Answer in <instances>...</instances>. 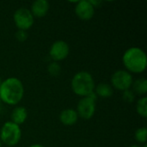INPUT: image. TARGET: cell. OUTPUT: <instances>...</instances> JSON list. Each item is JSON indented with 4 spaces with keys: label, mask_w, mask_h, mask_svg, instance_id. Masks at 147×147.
Segmentation results:
<instances>
[{
    "label": "cell",
    "mask_w": 147,
    "mask_h": 147,
    "mask_svg": "<svg viewBox=\"0 0 147 147\" xmlns=\"http://www.w3.org/2000/svg\"><path fill=\"white\" fill-rule=\"evenodd\" d=\"M128 147H141V146H136V145H133V146H128Z\"/></svg>",
    "instance_id": "obj_21"
},
{
    "label": "cell",
    "mask_w": 147,
    "mask_h": 147,
    "mask_svg": "<svg viewBox=\"0 0 147 147\" xmlns=\"http://www.w3.org/2000/svg\"><path fill=\"white\" fill-rule=\"evenodd\" d=\"M24 96V86L16 78H9L2 81L0 86V100L8 105H16Z\"/></svg>",
    "instance_id": "obj_1"
},
{
    "label": "cell",
    "mask_w": 147,
    "mask_h": 147,
    "mask_svg": "<svg viewBox=\"0 0 147 147\" xmlns=\"http://www.w3.org/2000/svg\"><path fill=\"white\" fill-rule=\"evenodd\" d=\"M134 136H135V140L138 143L145 144L147 140V128L145 127L138 128L135 132Z\"/></svg>",
    "instance_id": "obj_16"
},
{
    "label": "cell",
    "mask_w": 147,
    "mask_h": 147,
    "mask_svg": "<svg viewBox=\"0 0 147 147\" xmlns=\"http://www.w3.org/2000/svg\"><path fill=\"white\" fill-rule=\"evenodd\" d=\"M28 118V111L24 107H16L13 109L11 113V122L21 126L22 125Z\"/></svg>",
    "instance_id": "obj_12"
},
{
    "label": "cell",
    "mask_w": 147,
    "mask_h": 147,
    "mask_svg": "<svg viewBox=\"0 0 147 147\" xmlns=\"http://www.w3.org/2000/svg\"><path fill=\"white\" fill-rule=\"evenodd\" d=\"M29 147H44L43 146H41V145H40V144H33V145H31Z\"/></svg>",
    "instance_id": "obj_20"
},
{
    "label": "cell",
    "mask_w": 147,
    "mask_h": 147,
    "mask_svg": "<svg viewBox=\"0 0 147 147\" xmlns=\"http://www.w3.org/2000/svg\"><path fill=\"white\" fill-rule=\"evenodd\" d=\"M16 38L18 41L20 42H24L27 38H28V34L27 31L24 30H17V32L16 33Z\"/></svg>",
    "instance_id": "obj_19"
},
{
    "label": "cell",
    "mask_w": 147,
    "mask_h": 147,
    "mask_svg": "<svg viewBox=\"0 0 147 147\" xmlns=\"http://www.w3.org/2000/svg\"><path fill=\"white\" fill-rule=\"evenodd\" d=\"M111 86L113 89H115L120 91H125L130 90L133 83L134 78L130 72L126 70H119L116 71L111 77L110 79Z\"/></svg>",
    "instance_id": "obj_6"
},
{
    "label": "cell",
    "mask_w": 147,
    "mask_h": 147,
    "mask_svg": "<svg viewBox=\"0 0 147 147\" xmlns=\"http://www.w3.org/2000/svg\"><path fill=\"white\" fill-rule=\"evenodd\" d=\"M1 84H2V79L0 78V86H1Z\"/></svg>",
    "instance_id": "obj_22"
},
{
    "label": "cell",
    "mask_w": 147,
    "mask_h": 147,
    "mask_svg": "<svg viewBox=\"0 0 147 147\" xmlns=\"http://www.w3.org/2000/svg\"><path fill=\"white\" fill-rule=\"evenodd\" d=\"M13 20L18 30L27 31L32 28L34 22V17L33 16L30 9L22 7L15 11Z\"/></svg>",
    "instance_id": "obj_7"
},
{
    "label": "cell",
    "mask_w": 147,
    "mask_h": 147,
    "mask_svg": "<svg viewBox=\"0 0 147 147\" xmlns=\"http://www.w3.org/2000/svg\"><path fill=\"white\" fill-rule=\"evenodd\" d=\"M0 102H1V100H0Z\"/></svg>",
    "instance_id": "obj_24"
},
{
    "label": "cell",
    "mask_w": 147,
    "mask_h": 147,
    "mask_svg": "<svg viewBox=\"0 0 147 147\" xmlns=\"http://www.w3.org/2000/svg\"><path fill=\"white\" fill-rule=\"evenodd\" d=\"M136 111L138 115L143 118L147 117V97L143 96L137 102L136 104Z\"/></svg>",
    "instance_id": "obj_15"
},
{
    "label": "cell",
    "mask_w": 147,
    "mask_h": 147,
    "mask_svg": "<svg viewBox=\"0 0 147 147\" xmlns=\"http://www.w3.org/2000/svg\"><path fill=\"white\" fill-rule=\"evenodd\" d=\"M122 99L127 103H133V102L135 99V94L131 90H125L123 91V94H122Z\"/></svg>",
    "instance_id": "obj_18"
},
{
    "label": "cell",
    "mask_w": 147,
    "mask_h": 147,
    "mask_svg": "<svg viewBox=\"0 0 147 147\" xmlns=\"http://www.w3.org/2000/svg\"><path fill=\"white\" fill-rule=\"evenodd\" d=\"M71 87L74 94L78 96L85 97L95 90V81L92 75L88 71L77 72L71 82Z\"/></svg>",
    "instance_id": "obj_3"
},
{
    "label": "cell",
    "mask_w": 147,
    "mask_h": 147,
    "mask_svg": "<svg viewBox=\"0 0 147 147\" xmlns=\"http://www.w3.org/2000/svg\"><path fill=\"white\" fill-rule=\"evenodd\" d=\"M96 95L95 92L91 93L88 96L82 97V99L78 102L77 106V113L78 117L84 120H90L95 113H96Z\"/></svg>",
    "instance_id": "obj_5"
},
{
    "label": "cell",
    "mask_w": 147,
    "mask_h": 147,
    "mask_svg": "<svg viewBox=\"0 0 147 147\" xmlns=\"http://www.w3.org/2000/svg\"><path fill=\"white\" fill-rule=\"evenodd\" d=\"M78 120V115L73 109H66L61 111L59 121L65 126H73Z\"/></svg>",
    "instance_id": "obj_11"
},
{
    "label": "cell",
    "mask_w": 147,
    "mask_h": 147,
    "mask_svg": "<svg viewBox=\"0 0 147 147\" xmlns=\"http://www.w3.org/2000/svg\"><path fill=\"white\" fill-rule=\"evenodd\" d=\"M70 53V47L65 40H56L53 43L49 50V56L54 62L65 59Z\"/></svg>",
    "instance_id": "obj_8"
},
{
    "label": "cell",
    "mask_w": 147,
    "mask_h": 147,
    "mask_svg": "<svg viewBox=\"0 0 147 147\" xmlns=\"http://www.w3.org/2000/svg\"><path fill=\"white\" fill-rule=\"evenodd\" d=\"M95 94L97 97L100 98H109L114 94L113 87L106 83H101L96 87H95L94 90Z\"/></svg>",
    "instance_id": "obj_13"
},
{
    "label": "cell",
    "mask_w": 147,
    "mask_h": 147,
    "mask_svg": "<svg viewBox=\"0 0 147 147\" xmlns=\"http://www.w3.org/2000/svg\"><path fill=\"white\" fill-rule=\"evenodd\" d=\"M75 13L79 19L83 21H88L94 16L95 8L91 4L90 1L88 0L78 1L75 6Z\"/></svg>",
    "instance_id": "obj_9"
},
{
    "label": "cell",
    "mask_w": 147,
    "mask_h": 147,
    "mask_svg": "<svg viewBox=\"0 0 147 147\" xmlns=\"http://www.w3.org/2000/svg\"><path fill=\"white\" fill-rule=\"evenodd\" d=\"M22 138V130L20 126L6 121L0 130V140L8 146H16Z\"/></svg>",
    "instance_id": "obj_4"
},
{
    "label": "cell",
    "mask_w": 147,
    "mask_h": 147,
    "mask_svg": "<svg viewBox=\"0 0 147 147\" xmlns=\"http://www.w3.org/2000/svg\"><path fill=\"white\" fill-rule=\"evenodd\" d=\"M50 9V4L47 0H36L32 3L31 13L34 17L41 18L44 17Z\"/></svg>",
    "instance_id": "obj_10"
},
{
    "label": "cell",
    "mask_w": 147,
    "mask_h": 147,
    "mask_svg": "<svg viewBox=\"0 0 147 147\" xmlns=\"http://www.w3.org/2000/svg\"><path fill=\"white\" fill-rule=\"evenodd\" d=\"M0 147H1V140H0Z\"/></svg>",
    "instance_id": "obj_23"
},
{
    "label": "cell",
    "mask_w": 147,
    "mask_h": 147,
    "mask_svg": "<svg viewBox=\"0 0 147 147\" xmlns=\"http://www.w3.org/2000/svg\"><path fill=\"white\" fill-rule=\"evenodd\" d=\"M132 88L134 94L140 96L146 95L147 92V80L144 78L135 80L133 83Z\"/></svg>",
    "instance_id": "obj_14"
},
{
    "label": "cell",
    "mask_w": 147,
    "mask_h": 147,
    "mask_svg": "<svg viewBox=\"0 0 147 147\" xmlns=\"http://www.w3.org/2000/svg\"><path fill=\"white\" fill-rule=\"evenodd\" d=\"M47 71L48 73L53 77H58L59 76L61 72V67L58 62H51L47 66Z\"/></svg>",
    "instance_id": "obj_17"
},
{
    "label": "cell",
    "mask_w": 147,
    "mask_h": 147,
    "mask_svg": "<svg viewBox=\"0 0 147 147\" xmlns=\"http://www.w3.org/2000/svg\"><path fill=\"white\" fill-rule=\"evenodd\" d=\"M122 62L128 72L140 74L146 71L147 56L143 49L138 47L128 48L122 56Z\"/></svg>",
    "instance_id": "obj_2"
}]
</instances>
